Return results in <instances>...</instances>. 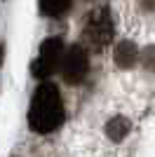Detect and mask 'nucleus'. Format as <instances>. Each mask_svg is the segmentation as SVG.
Instances as JSON below:
<instances>
[{"mask_svg":"<svg viewBox=\"0 0 155 157\" xmlns=\"http://www.w3.org/2000/svg\"><path fill=\"white\" fill-rule=\"evenodd\" d=\"M64 122V101L54 85L45 82L35 89L28 108V124L38 134H52Z\"/></svg>","mask_w":155,"mask_h":157,"instance_id":"1","label":"nucleus"},{"mask_svg":"<svg viewBox=\"0 0 155 157\" xmlns=\"http://www.w3.org/2000/svg\"><path fill=\"white\" fill-rule=\"evenodd\" d=\"M85 40L97 52H101L106 45H110V40H113V17H110L108 7H99V10L89 12L87 21H85Z\"/></svg>","mask_w":155,"mask_h":157,"instance_id":"2","label":"nucleus"},{"mask_svg":"<svg viewBox=\"0 0 155 157\" xmlns=\"http://www.w3.org/2000/svg\"><path fill=\"white\" fill-rule=\"evenodd\" d=\"M87 71H89V56L85 52V47H68L64 54V61H61V78L68 85H78L87 78Z\"/></svg>","mask_w":155,"mask_h":157,"instance_id":"3","label":"nucleus"},{"mask_svg":"<svg viewBox=\"0 0 155 157\" xmlns=\"http://www.w3.org/2000/svg\"><path fill=\"white\" fill-rule=\"evenodd\" d=\"M61 52H64L61 38H47L45 42L40 45V54H38V59H35V63H33V75H35V78H47V75H52L54 68H57V63H59Z\"/></svg>","mask_w":155,"mask_h":157,"instance_id":"4","label":"nucleus"},{"mask_svg":"<svg viewBox=\"0 0 155 157\" xmlns=\"http://www.w3.org/2000/svg\"><path fill=\"white\" fill-rule=\"evenodd\" d=\"M136 59H139V49H136L134 42L122 40V42L115 47V66L117 68L127 71V68H132V66L136 63Z\"/></svg>","mask_w":155,"mask_h":157,"instance_id":"5","label":"nucleus"},{"mask_svg":"<svg viewBox=\"0 0 155 157\" xmlns=\"http://www.w3.org/2000/svg\"><path fill=\"white\" fill-rule=\"evenodd\" d=\"M129 129H132L129 120H127V117H122V115H117V117L108 120V124H106V136H108L110 141L120 143V141H125V138H127Z\"/></svg>","mask_w":155,"mask_h":157,"instance_id":"6","label":"nucleus"},{"mask_svg":"<svg viewBox=\"0 0 155 157\" xmlns=\"http://www.w3.org/2000/svg\"><path fill=\"white\" fill-rule=\"evenodd\" d=\"M73 0H40V12L45 17H61L71 10Z\"/></svg>","mask_w":155,"mask_h":157,"instance_id":"7","label":"nucleus"},{"mask_svg":"<svg viewBox=\"0 0 155 157\" xmlns=\"http://www.w3.org/2000/svg\"><path fill=\"white\" fill-rule=\"evenodd\" d=\"M143 66L148 68V71H155V47H148L146 52H143Z\"/></svg>","mask_w":155,"mask_h":157,"instance_id":"8","label":"nucleus"}]
</instances>
